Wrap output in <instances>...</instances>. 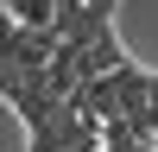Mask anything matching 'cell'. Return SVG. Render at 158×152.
Returning <instances> with one entry per match:
<instances>
[{"mask_svg":"<svg viewBox=\"0 0 158 152\" xmlns=\"http://www.w3.org/2000/svg\"><path fill=\"white\" fill-rule=\"evenodd\" d=\"M25 32H57V0H0Z\"/></svg>","mask_w":158,"mask_h":152,"instance_id":"cell-1","label":"cell"}]
</instances>
